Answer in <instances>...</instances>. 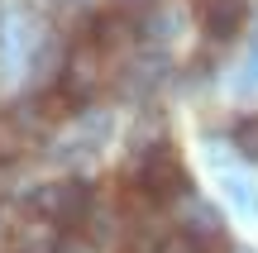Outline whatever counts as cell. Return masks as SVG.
Segmentation results:
<instances>
[{"mask_svg": "<svg viewBox=\"0 0 258 253\" xmlns=\"http://www.w3.org/2000/svg\"><path fill=\"white\" fill-rule=\"evenodd\" d=\"M134 182L158 201V206H172V201H182L186 191H191V172H186L182 153H177L167 139L139 153V172H134Z\"/></svg>", "mask_w": 258, "mask_h": 253, "instance_id": "cell-1", "label": "cell"}, {"mask_svg": "<svg viewBox=\"0 0 258 253\" xmlns=\"http://www.w3.org/2000/svg\"><path fill=\"white\" fill-rule=\"evenodd\" d=\"M96 206V191L86 177H57L48 182L43 191H34V201H29V210H38L43 220H53L62 234H72V229L86 225V215H91Z\"/></svg>", "mask_w": 258, "mask_h": 253, "instance_id": "cell-2", "label": "cell"}, {"mask_svg": "<svg viewBox=\"0 0 258 253\" xmlns=\"http://www.w3.org/2000/svg\"><path fill=\"white\" fill-rule=\"evenodd\" d=\"M110 81H115V57H105L91 38H82V43L67 53V67H62V81L57 86H62L77 105H91V101H101V96L110 91Z\"/></svg>", "mask_w": 258, "mask_h": 253, "instance_id": "cell-3", "label": "cell"}, {"mask_svg": "<svg viewBox=\"0 0 258 253\" xmlns=\"http://www.w3.org/2000/svg\"><path fill=\"white\" fill-rule=\"evenodd\" d=\"M82 38H91L96 48H101L105 57H115V62H120V57L129 53V48L139 43V29H134V19L124 15V10H110V15H101V19H91V24H86V34Z\"/></svg>", "mask_w": 258, "mask_h": 253, "instance_id": "cell-4", "label": "cell"}, {"mask_svg": "<svg viewBox=\"0 0 258 253\" xmlns=\"http://www.w3.org/2000/svg\"><path fill=\"white\" fill-rule=\"evenodd\" d=\"M196 19H201L206 38L225 43V38H234L244 29V19H249V0H196Z\"/></svg>", "mask_w": 258, "mask_h": 253, "instance_id": "cell-5", "label": "cell"}, {"mask_svg": "<svg viewBox=\"0 0 258 253\" xmlns=\"http://www.w3.org/2000/svg\"><path fill=\"white\" fill-rule=\"evenodd\" d=\"M230 139H234V148H239V158L258 162V110H249V115H239V120H234Z\"/></svg>", "mask_w": 258, "mask_h": 253, "instance_id": "cell-6", "label": "cell"}]
</instances>
